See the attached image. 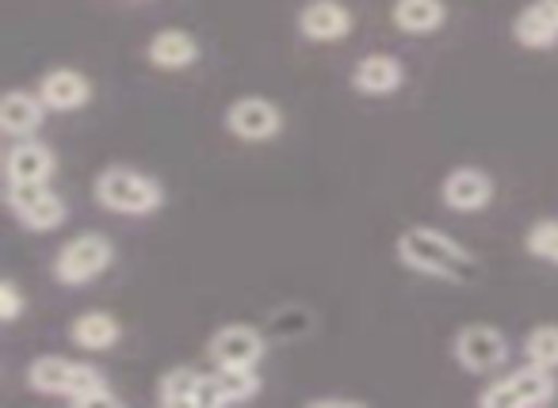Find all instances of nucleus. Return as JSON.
<instances>
[{"label": "nucleus", "instance_id": "6ab92c4d", "mask_svg": "<svg viewBox=\"0 0 558 408\" xmlns=\"http://www.w3.org/2000/svg\"><path fill=\"white\" fill-rule=\"evenodd\" d=\"M119 336H123V329H119V321L108 309H85L70 324V339L77 347H85V351H108V347L119 344Z\"/></svg>", "mask_w": 558, "mask_h": 408}, {"label": "nucleus", "instance_id": "f257e3e1", "mask_svg": "<svg viewBox=\"0 0 558 408\" xmlns=\"http://www.w3.org/2000/svg\"><path fill=\"white\" fill-rule=\"evenodd\" d=\"M398 260L410 271H421L428 279H444V283H474L478 279V260L466 252L459 240H451L448 233L428 230V225H410L398 237Z\"/></svg>", "mask_w": 558, "mask_h": 408}, {"label": "nucleus", "instance_id": "423d86ee", "mask_svg": "<svg viewBox=\"0 0 558 408\" xmlns=\"http://www.w3.org/2000/svg\"><path fill=\"white\" fill-rule=\"evenodd\" d=\"M456 362L471 374H494L509 362V339L494 324H466L456 332Z\"/></svg>", "mask_w": 558, "mask_h": 408}, {"label": "nucleus", "instance_id": "393cba45", "mask_svg": "<svg viewBox=\"0 0 558 408\" xmlns=\"http://www.w3.org/2000/svg\"><path fill=\"white\" fill-rule=\"evenodd\" d=\"M20 313H24V294H20V286L12 283V279H4V283H0V321L16 324Z\"/></svg>", "mask_w": 558, "mask_h": 408}, {"label": "nucleus", "instance_id": "f03ea898", "mask_svg": "<svg viewBox=\"0 0 558 408\" xmlns=\"http://www.w3.org/2000/svg\"><path fill=\"white\" fill-rule=\"evenodd\" d=\"M96 202H100L104 210H111V214L146 218L165 207V191L157 180L116 164V169H104L100 176H96Z\"/></svg>", "mask_w": 558, "mask_h": 408}, {"label": "nucleus", "instance_id": "4be33fe9", "mask_svg": "<svg viewBox=\"0 0 558 408\" xmlns=\"http://www.w3.org/2000/svg\"><path fill=\"white\" fill-rule=\"evenodd\" d=\"M524 351L527 362H535V367L558 370V324H539V329L527 332Z\"/></svg>", "mask_w": 558, "mask_h": 408}, {"label": "nucleus", "instance_id": "20e7f679", "mask_svg": "<svg viewBox=\"0 0 558 408\" xmlns=\"http://www.w3.org/2000/svg\"><path fill=\"white\" fill-rule=\"evenodd\" d=\"M111 260H116V245L104 233H81V237L65 240L58 248L54 263H50V275L62 286H85L93 279H100L111 268Z\"/></svg>", "mask_w": 558, "mask_h": 408}, {"label": "nucleus", "instance_id": "ddd939ff", "mask_svg": "<svg viewBox=\"0 0 558 408\" xmlns=\"http://www.w3.org/2000/svg\"><path fill=\"white\" fill-rule=\"evenodd\" d=\"M47 103L39 92H27V88H12L4 100H0V131L9 138H35L43 131V119H47Z\"/></svg>", "mask_w": 558, "mask_h": 408}, {"label": "nucleus", "instance_id": "f8f14e48", "mask_svg": "<svg viewBox=\"0 0 558 408\" xmlns=\"http://www.w3.org/2000/svg\"><path fill=\"white\" fill-rule=\"evenodd\" d=\"M352 32V12L341 0H311L299 9V35L311 42H337Z\"/></svg>", "mask_w": 558, "mask_h": 408}, {"label": "nucleus", "instance_id": "f3484780", "mask_svg": "<svg viewBox=\"0 0 558 408\" xmlns=\"http://www.w3.org/2000/svg\"><path fill=\"white\" fill-rule=\"evenodd\" d=\"M146 62L157 70H187V65L199 62V42L195 35L180 32V27H165L149 39L146 47Z\"/></svg>", "mask_w": 558, "mask_h": 408}, {"label": "nucleus", "instance_id": "aec40b11", "mask_svg": "<svg viewBox=\"0 0 558 408\" xmlns=\"http://www.w3.org/2000/svg\"><path fill=\"white\" fill-rule=\"evenodd\" d=\"M77 362L62 359V355H43L27 367V385L43 397H65L70 393V378Z\"/></svg>", "mask_w": 558, "mask_h": 408}, {"label": "nucleus", "instance_id": "7ed1b4c3", "mask_svg": "<svg viewBox=\"0 0 558 408\" xmlns=\"http://www.w3.org/2000/svg\"><path fill=\"white\" fill-rule=\"evenodd\" d=\"M558 393V382H555V370L547 367H527L512 370V374L497 378L494 385L478 393V405L482 408H535V405H547L555 400Z\"/></svg>", "mask_w": 558, "mask_h": 408}, {"label": "nucleus", "instance_id": "5701e85b", "mask_svg": "<svg viewBox=\"0 0 558 408\" xmlns=\"http://www.w3.org/2000/svg\"><path fill=\"white\" fill-rule=\"evenodd\" d=\"M524 248H527V256L558 268V222H535L524 237Z\"/></svg>", "mask_w": 558, "mask_h": 408}, {"label": "nucleus", "instance_id": "a878e982", "mask_svg": "<svg viewBox=\"0 0 558 408\" xmlns=\"http://www.w3.org/2000/svg\"><path fill=\"white\" fill-rule=\"evenodd\" d=\"M360 408V400H344V397H318V400H311V408Z\"/></svg>", "mask_w": 558, "mask_h": 408}, {"label": "nucleus", "instance_id": "6e6552de", "mask_svg": "<svg viewBox=\"0 0 558 408\" xmlns=\"http://www.w3.org/2000/svg\"><path fill=\"white\" fill-rule=\"evenodd\" d=\"M260 374L256 367H218L215 374L199 378V393H195V408H222L238 405V400H253L260 393Z\"/></svg>", "mask_w": 558, "mask_h": 408}, {"label": "nucleus", "instance_id": "2eb2a0df", "mask_svg": "<svg viewBox=\"0 0 558 408\" xmlns=\"http://www.w3.org/2000/svg\"><path fill=\"white\" fill-rule=\"evenodd\" d=\"M512 39L524 50H547L558 42V0H532L512 20Z\"/></svg>", "mask_w": 558, "mask_h": 408}, {"label": "nucleus", "instance_id": "9d476101", "mask_svg": "<svg viewBox=\"0 0 558 408\" xmlns=\"http://www.w3.org/2000/svg\"><path fill=\"white\" fill-rule=\"evenodd\" d=\"M440 199L456 214H478V210H486L494 202V180L478 169H456L444 176Z\"/></svg>", "mask_w": 558, "mask_h": 408}, {"label": "nucleus", "instance_id": "4468645a", "mask_svg": "<svg viewBox=\"0 0 558 408\" xmlns=\"http://www.w3.org/2000/svg\"><path fill=\"white\" fill-rule=\"evenodd\" d=\"M39 96H43V103H47L50 111H58V115H73V111H81L88 100H93V85H88L85 73L65 70V65H62V70L43 73Z\"/></svg>", "mask_w": 558, "mask_h": 408}, {"label": "nucleus", "instance_id": "9b49d317", "mask_svg": "<svg viewBox=\"0 0 558 408\" xmlns=\"http://www.w3.org/2000/svg\"><path fill=\"white\" fill-rule=\"evenodd\" d=\"M54 172H58L54 149L35 138H20L4 153V176H9V184H50Z\"/></svg>", "mask_w": 558, "mask_h": 408}, {"label": "nucleus", "instance_id": "dca6fc26", "mask_svg": "<svg viewBox=\"0 0 558 408\" xmlns=\"http://www.w3.org/2000/svg\"><path fill=\"white\" fill-rule=\"evenodd\" d=\"M405 85V65L390 54H367L352 65V88L360 96H390Z\"/></svg>", "mask_w": 558, "mask_h": 408}, {"label": "nucleus", "instance_id": "39448f33", "mask_svg": "<svg viewBox=\"0 0 558 408\" xmlns=\"http://www.w3.org/2000/svg\"><path fill=\"white\" fill-rule=\"evenodd\" d=\"M4 202L32 233H50L65 222V199L50 184H9Z\"/></svg>", "mask_w": 558, "mask_h": 408}, {"label": "nucleus", "instance_id": "412c9836", "mask_svg": "<svg viewBox=\"0 0 558 408\" xmlns=\"http://www.w3.org/2000/svg\"><path fill=\"white\" fill-rule=\"evenodd\" d=\"M199 370L192 367H172L169 374L157 382V400L169 408H195V393H199Z\"/></svg>", "mask_w": 558, "mask_h": 408}, {"label": "nucleus", "instance_id": "b1692460", "mask_svg": "<svg viewBox=\"0 0 558 408\" xmlns=\"http://www.w3.org/2000/svg\"><path fill=\"white\" fill-rule=\"evenodd\" d=\"M108 390V378H104V370L88 367V362H77L73 367V378H70V393H65V400H73V405H85L93 393Z\"/></svg>", "mask_w": 558, "mask_h": 408}, {"label": "nucleus", "instance_id": "0eeeda50", "mask_svg": "<svg viewBox=\"0 0 558 408\" xmlns=\"http://www.w3.org/2000/svg\"><path fill=\"white\" fill-rule=\"evenodd\" d=\"M226 131L241 141H271L283 131V111L264 96H241L226 108Z\"/></svg>", "mask_w": 558, "mask_h": 408}, {"label": "nucleus", "instance_id": "a211bd4d", "mask_svg": "<svg viewBox=\"0 0 558 408\" xmlns=\"http://www.w3.org/2000/svg\"><path fill=\"white\" fill-rule=\"evenodd\" d=\"M390 20L405 35H433L448 20V4L444 0H395Z\"/></svg>", "mask_w": 558, "mask_h": 408}, {"label": "nucleus", "instance_id": "1a4fd4ad", "mask_svg": "<svg viewBox=\"0 0 558 408\" xmlns=\"http://www.w3.org/2000/svg\"><path fill=\"white\" fill-rule=\"evenodd\" d=\"M264 351H268V344L248 324H226L207 344V355L215 367H256L264 359Z\"/></svg>", "mask_w": 558, "mask_h": 408}]
</instances>
